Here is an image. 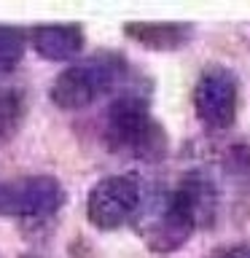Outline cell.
<instances>
[{
	"label": "cell",
	"mask_w": 250,
	"mask_h": 258,
	"mask_svg": "<svg viewBox=\"0 0 250 258\" xmlns=\"http://www.w3.org/2000/svg\"><path fill=\"white\" fill-rule=\"evenodd\" d=\"M213 185L199 175H189L180 185L164 194L151 210L145 223V239L153 250H175L194 234V229L213 213Z\"/></svg>",
	"instance_id": "1"
},
{
	"label": "cell",
	"mask_w": 250,
	"mask_h": 258,
	"mask_svg": "<svg viewBox=\"0 0 250 258\" xmlns=\"http://www.w3.org/2000/svg\"><path fill=\"white\" fill-rule=\"evenodd\" d=\"M121 76H124V62L118 56L100 54L62 70L54 81L51 97L59 108L78 110L92 105L94 100H100L102 94H108L121 81Z\"/></svg>",
	"instance_id": "2"
},
{
	"label": "cell",
	"mask_w": 250,
	"mask_h": 258,
	"mask_svg": "<svg viewBox=\"0 0 250 258\" xmlns=\"http://www.w3.org/2000/svg\"><path fill=\"white\" fill-rule=\"evenodd\" d=\"M108 140L132 156L156 159L164 153V132L140 97H121L108 110Z\"/></svg>",
	"instance_id": "3"
},
{
	"label": "cell",
	"mask_w": 250,
	"mask_h": 258,
	"mask_svg": "<svg viewBox=\"0 0 250 258\" xmlns=\"http://www.w3.org/2000/svg\"><path fill=\"white\" fill-rule=\"evenodd\" d=\"M143 185L135 175L105 177L89 194V221L100 229H118L140 213Z\"/></svg>",
	"instance_id": "4"
},
{
	"label": "cell",
	"mask_w": 250,
	"mask_h": 258,
	"mask_svg": "<svg viewBox=\"0 0 250 258\" xmlns=\"http://www.w3.org/2000/svg\"><path fill=\"white\" fill-rule=\"evenodd\" d=\"M237 78L229 68H207L194 89V108L199 121L210 129H226L237 116Z\"/></svg>",
	"instance_id": "5"
},
{
	"label": "cell",
	"mask_w": 250,
	"mask_h": 258,
	"mask_svg": "<svg viewBox=\"0 0 250 258\" xmlns=\"http://www.w3.org/2000/svg\"><path fill=\"white\" fill-rule=\"evenodd\" d=\"M65 202V191L54 177L38 175L0 185V215L46 218L54 215Z\"/></svg>",
	"instance_id": "6"
},
{
	"label": "cell",
	"mask_w": 250,
	"mask_h": 258,
	"mask_svg": "<svg viewBox=\"0 0 250 258\" xmlns=\"http://www.w3.org/2000/svg\"><path fill=\"white\" fill-rule=\"evenodd\" d=\"M32 43H35L38 54L46 59H73L81 46H84V32L78 24H46L32 32Z\"/></svg>",
	"instance_id": "7"
},
{
	"label": "cell",
	"mask_w": 250,
	"mask_h": 258,
	"mask_svg": "<svg viewBox=\"0 0 250 258\" xmlns=\"http://www.w3.org/2000/svg\"><path fill=\"white\" fill-rule=\"evenodd\" d=\"M129 35H135L143 46L151 48H175L185 43V38L191 35L189 24H129Z\"/></svg>",
	"instance_id": "8"
},
{
	"label": "cell",
	"mask_w": 250,
	"mask_h": 258,
	"mask_svg": "<svg viewBox=\"0 0 250 258\" xmlns=\"http://www.w3.org/2000/svg\"><path fill=\"white\" fill-rule=\"evenodd\" d=\"M24 54V35L14 27H0V70H11Z\"/></svg>",
	"instance_id": "9"
},
{
	"label": "cell",
	"mask_w": 250,
	"mask_h": 258,
	"mask_svg": "<svg viewBox=\"0 0 250 258\" xmlns=\"http://www.w3.org/2000/svg\"><path fill=\"white\" fill-rule=\"evenodd\" d=\"M19 113L22 105L14 94H0V140L8 137L19 124Z\"/></svg>",
	"instance_id": "10"
},
{
	"label": "cell",
	"mask_w": 250,
	"mask_h": 258,
	"mask_svg": "<svg viewBox=\"0 0 250 258\" xmlns=\"http://www.w3.org/2000/svg\"><path fill=\"white\" fill-rule=\"evenodd\" d=\"M210 258H250V245H229V247H218Z\"/></svg>",
	"instance_id": "11"
}]
</instances>
